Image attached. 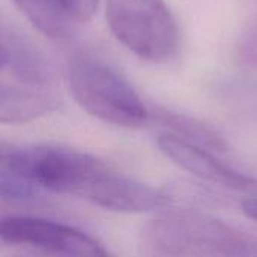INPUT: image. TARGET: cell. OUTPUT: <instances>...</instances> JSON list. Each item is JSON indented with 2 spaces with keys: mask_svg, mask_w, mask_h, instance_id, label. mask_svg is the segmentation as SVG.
Returning a JSON list of instances; mask_svg holds the SVG:
<instances>
[{
  "mask_svg": "<svg viewBox=\"0 0 257 257\" xmlns=\"http://www.w3.org/2000/svg\"><path fill=\"white\" fill-rule=\"evenodd\" d=\"M107 169L101 160L75 149L50 145H18L0 140V170L18 176L38 190L84 199Z\"/></svg>",
  "mask_w": 257,
  "mask_h": 257,
  "instance_id": "obj_1",
  "label": "cell"
},
{
  "mask_svg": "<svg viewBox=\"0 0 257 257\" xmlns=\"http://www.w3.org/2000/svg\"><path fill=\"white\" fill-rule=\"evenodd\" d=\"M68 84L77 104L105 123L136 128L149 119V111L134 87L98 57L74 56L68 65Z\"/></svg>",
  "mask_w": 257,
  "mask_h": 257,
  "instance_id": "obj_2",
  "label": "cell"
},
{
  "mask_svg": "<svg viewBox=\"0 0 257 257\" xmlns=\"http://www.w3.org/2000/svg\"><path fill=\"white\" fill-rule=\"evenodd\" d=\"M146 245L169 257H230L245 239L227 223L197 211H173L143 230Z\"/></svg>",
  "mask_w": 257,
  "mask_h": 257,
  "instance_id": "obj_3",
  "label": "cell"
},
{
  "mask_svg": "<svg viewBox=\"0 0 257 257\" xmlns=\"http://www.w3.org/2000/svg\"><path fill=\"white\" fill-rule=\"evenodd\" d=\"M105 15L114 38L142 60L164 63L176 54L178 26L164 0H107Z\"/></svg>",
  "mask_w": 257,
  "mask_h": 257,
  "instance_id": "obj_4",
  "label": "cell"
},
{
  "mask_svg": "<svg viewBox=\"0 0 257 257\" xmlns=\"http://www.w3.org/2000/svg\"><path fill=\"white\" fill-rule=\"evenodd\" d=\"M0 239L29 245L51 257H110L89 233L48 218L14 214L2 220Z\"/></svg>",
  "mask_w": 257,
  "mask_h": 257,
  "instance_id": "obj_5",
  "label": "cell"
},
{
  "mask_svg": "<svg viewBox=\"0 0 257 257\" xmlns=\"http://www.w3.org/2000/svg\"><path fill=\"white\" fill-rule=\"evenodd\" d=\"M157 143L160 151L182 170L220 187L257 196V179L229 167L197 143L175 133L161 134Z\"/></svg>",
  "mask_w": 257,
  "mask_h": 257,
  "instance_id": "obj_6",
  "label": "cell"
},
{
  "mask_svg": "<svg viewBox=\"0 0 257 257\" xmlns=\"http://www.w3.org/2000/svg\"><path fill=\"white\" fill-rule=\"evenodd\" d=\"M84 199L114 212H148L170 205V199L161 191L126 178L110 167L98 176Z\"/></svg>",
  "mask_w": 257,
  "mask_h": 257,
  "instance_id": "obj_7",
  "label": "cell"
},
{
  "mask_svg": "<svg viewBox=\"0 0 257 257\" xmlns=\"http://www.w3.org/2000/svg\"><path fill=\"white\" fill-rule=\"evenodd\" d=\"M56 99L35 87L0 83V123L29 122L50 113Z\"/></svg>",
  "mask_w": 257,
  "mask_h": 257,
  "instance_id": "obj_8",
  "label": "cell"
},
{
  "mask_svg": "<svg viewBox=\"0 0 257 257\" xmlns=\"http://www.w3.org/2000/svg\"><path fill=\"white\" fill-rule=\"evenodd\" d=\"M27 20L45 36L53 39L71 38L75 26H72L54 0H11Z\"/></svg>",
  "mask_w": 257,
  "mask_h": 257,
  "instance_id": "obj_9",
  "label": "cell"
},
{
  "mask_svg": "<svg viewBox=\"0 0 257 257\" xmlns=\"http://www.w3.org/2000/svg\"><path fill=\"white\" fill-rule=\"evenodd\" d=\"M57 8L72 26L90 21L99 6V0H54Z\"/></svg>",
  "mask_w": 257,
  "mask_h": 257,
  "instance_id": "obj_10",
  "label": "cell"
},
{
  "mask_svg": "<svg viewBox=\"0 0 257 257\" xmlns=\"http://www.w3.org/2000/svg\"><path fill=\"white\" fill-rule=\"evenodd\" d=\"M241 48H242L244 59L250 65L257 66V21L251 24V27L244 35V42Z\"/></svg>",
  "mask_w": 257,
  "mask_h": 257,
  "instance_id": "obj_11",
  "label": "cell"
},
{
  "mask_svg": "<svg viewBox=\"0 0 257 257\" xmlns=\"http://www.w3.org/2000/svg\"><path fill=\"white\" fill-rule=\"evenodd\" d=\"M230 257H257V239L245 238Z\"/></svg>",
  "mask_w": 257,
  "mask_h": 257,
  "instance_id": "obj_12",
  "label": "cell"
},
{
  "mask_svg": "<svg viewBox=\"0 0 257 257\" xmlns=\"http://www.w3.org/2000/svg\"><path fill=\"white\" fill-rule=\"evenodd\" d=\"M241 209L242 212L251 218V220H256L257 221V196H253V197H245L242 202H241Z\"/></svg>",
  "mask_w": 257,
  "mask_h": 257,
  "instance_id": "obj_13",
  "label": "cell"
},
{
  "mask_svg": "<svg viewBox=\"0 0 257 257\" xmlns=\"http://www.w3.org/2000/svg\"><path fill=\"white\" fill-rule=\"evenodd\" d=\"M20 208H23V206L21 205H17V203H12V202H8V200H5V199L0 197V223H2V220H5L9 215L20 214L18 212Z\"/></svg>",
  "mask_w": 257,
  "mask_h": 257,
  "instance_id": "obj_14",
  "label": "cell"
},
{
  "mask_svg": "<svg viewBox=\"0 0 257 257\" xmlns=\"http://www.w3.org/2000/svg\"><path fill=\"white\" fill-rule=\"evenodd\" d=\"M8 63H11V50L0 39V69L5 68Z\"/></svg>",
  "mask_w": 257,
  "mask_h": 257,
  "instance_id": "obj_15",
  "label": "cell"
}]
</instances>
